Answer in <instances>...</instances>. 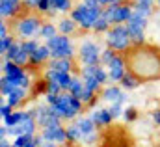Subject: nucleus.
Returning <instances> with one entry per match:
<instances>
[{"label": "nucleus", "instance_id": "nucleus-27", "mask_svg": "<svg viewBox=\"0 0 160 147\" xmlns=\"http://www.w3.org/2000/svg\"><path fill=\"white\" fill-rule=\"evenodd\" d=\"M58 36V26H54L52 23H45L43 26H41L39 30V37L41 39H45V43L48 41V39H52V37Z\"/></svg>", "mask_w": 160, "mask_h": 147}, {"label": "nucleus", "instance_id": "nucleus-47", "mask_svg": "<svg viewBox=\"0 0 160 147\" xmlns=\"http://www.w3.org/2000/svg\"><path fill=\"white\" fill-rule=\"evenodd\" d=\"M43 147H58V144H52V142H45Z\"/></svg>", "mask_w": 160, "mask_h": 147}, {"label": "nucleus", "instance_id": "nucleus-4", "mask_svg": "<svg viewBox=\"0 0 160 147\" xmlns=\"http://www.w3.org/2000/svg\"><path fill=\"white\" fill-rule=\"evenodd\" d=\"M106 45L110 48H114L116 52L125 54L132 47V39H130V34L127 30V24H114L106 32Z\"/></svg>", "mask_w": 160, "mask_h": 147}, {"label": "nucleus", "instance_id": "nucleus-13", "mask_svg": "<svg viewBox=\"0 0 160 147\" xmlns=\"http://www.w3.org/2000/svg\"><path fill=\"white\" fill-rule=\"evenodd\" d=\"M22 9H26L22 0H0V15H2L4 21L11 19V17L21 19L22 17Z\"/></svg>", "mask_w": 160, "mask_h": 147}, {"label": "nucleus", "instance_id": "nucleus-31", "mask_svg": "<svg viewBox=\"0 0 160 147\" xmlns=\"http://www.w3.org/2000/svg\"><path fill=\"white\" fill-rule=\"evenodd\" d=\"M118 54H119V52H116L114 48L106 47V48H104V50L101 52V65H104V67H106V65H110V63L114 62V58H116Z\"/></svg>", "mask_w": 160, "mask_h": 147}, {"label": "nucleus", "instance_id": "nucleus-19", "mask_svg": "<svg viewBox=\"0 0 160 147\" xmlns=\"http://www.w3.org/2000/svg\"><path fill=\"white\" fill-rule=\"evenodd\" d=\"M48 60H50V48L47 47V43H41L38 50L30 54V65H43Z\"/></svg>", "mask_w": 160, "mask_h": 147}, {"label": "nucleus", "instance_id": "nucleus-7", "mask_svg": "<svg viewBox=\"0 0 160 147\" xmlns=\"http://www.w3.org/2000/svg\"><path fill=\"white\" fill-rule=\"evenodd\" d=\"M41 21L39 17L36 15H24L21 19H17L15 23V34L22 39H32L34 36H39V30H41Z\"/></svg>", "mask_w": 160, "mask_h": 147}, {"label": "nucleus", "instance_id": "nucleus-10", "mask_svg": "<svg viewBox=\"0 0 160 147\" xmlns=\"http://www.w3.org/2000/svg\"><path fill=\"white\" fill-rule=\"evenodd\" d=\"M147 26V17L132 11V17L127 21V30L130 34V39H132V45H143V30Z\"/></svg>", "mask_w": 160, "mask_h": 147}, {"label": "nucleus", "instance_id": "nucleus-20", "mask_svg": "<svg viewBox=\"0 0 160 147\" xmlns=\"http://www.w3.org/2000/svg\"><path fill=\"white\" fill-rule=\"evenodd\" d=\"M73 58H56L48 62V69L60 71V73H73Z\"/></svg>", "mask_w": 160, "mask_h": 147}, {"label": "nucleus", "instance_id": "nucleus-29", "mask_svg": "<svg viewBox=\"0 0 160 147\" xmlns=\"http://www.w3.org/2000/svg\"><path fill=\"white\" fill-rule=\"evenodd\" d=\"M80 140H82V132L77 127V123L69 125L67 127V144H78Z\"/></svg>", "mask_w": 160, "mask_h": 147}, {"label": "nucleus", "instance_id": "nucleus-42", "mask_svg": "<svg viewBox=\"0 0 160 147\" xmlns=\"http://www.w3.org/2000/svg\"><path fill=\"white\" fill-rule=\"evenodd\" d=\"M121 2H125V0H99V4L102 8H108V6H114V4H121Z\"/></svg>", "mask_w": 160, "mask_h": 147}, {"label": "nucleus", "instance_id": "nucleus-1", "mask_svg": "<svg viewBox=\"0 0 160 147\" xmlns=\"http://www.w3.org/2000/svg\"><path fill=\"white\" fill-rule=\"evenodd\" d=\"M128 73L143 80L160 78V48L151 45H132L125 52Z\"/></svg>", "mask_w": 160, "mask_h": 147}, {"label": "nucleus", "instance_id": "nucleus-8", "mask_svg": "<svg viewBox=\"0 0 160 147\" xmlns=\"http://www.w3.org/2000/svg\"><path fill=\"white\" fill-rule=\"evenodd\" d=\"M132 2H121V4H114L104 8L102 15L112 23V24H127V21L132 17Z\"/></svg>", "mask_w": 160, "mask_h": 147}, {"label": "nucleus", "instance_id": "nucleus-50", "mask_svg": "<svg viewBox=\"0 0 160 147\" xmlns=\"http://www.w3.org/2000/svg\"><path fill=\"white\" fill-rule=\"evenodd\" d=\"M11 147H15V145H11Z\"/></svg>", "mask_w": 160, "mask_h": 147}, {"label": "nucleus", "instance_id": "nucleus-3", "mask_svg": "<svg viewBox=\"0 0 160 147\" xmlns=\"http://www.w3.org/2000/svg\"><path fill=\"white\" fill-rule=\"evenodd\" d=\"M102 11H104V8H89L84 2H80L73 8L71 17L77 21V24L82 30H93V26H95L97 19L102 15Z\"/></svg>", "mask_w": 160, "mask_h": 147}, {"label": "nucleus", "instance_id": "nucleus-25", "mask_svg": "<svg viewBox=\"0 0 160 147\" xmlns=\"http://www.w3.org/2000/svg\"><path fill=\"white\" fill-rule=\"evenodd\" d=\"M15 147H39L38 142H36V134H22V136H17L15 142H13Z\"/></svg>", "mask_w": 160, "mask_h": 147}, {"label": "nucleus", "instance_id": "nucleus-51", "mask_svg": "<svg viewBox=\"0 0 160 147\" xmlns=\"http://www.w3.org/2000/svg\"><path fill=\"white\" fill-rule=\"evenodd\" d=\"M132 2H134V0H132Z\"/></svg>", "mask_w": 160, "mask_h": 147}, {"label": "nucleus", "instance_id": "nucleus-40", "mask_svg": "<svg viewBox=\"0 0 160 147\" xmlns=\"http://www.w3.org/2000/svg\"><path fill=\"white\" fill-rule=\"evenodd\" d=\"M22 4H24V8L28 9V11H38V4H39V0H22Z\"/></svg>", "mask_w": 160, "mask_h": 147}, {"label": "nucleus", "instance_id": "nucleus-28", "mask_svg": "<svg viewBox=\"0 0 160 147\" xmlns=\"http://www.w3.org/2000/svg\"><path fill=\"white\" fill-rule=\"evenodd\" d=\"M112 26H114V24H112L104 15H101V17L97 19V23H95V26H93V32H95V34H106Z\"/></svg>", "mask_w": 160, "mask_h": 147}, {"label": "nucleus", "instance_id": "nucleus-11", "mask_svg": "<svg viewBox=\"0 0 160 147\" xmlns=\"http://www.w3.org/2000/svg\"><path fill=\"white\" fill-rule=\"evenodd\" d=\"M101 47L93 41H84L80 45L78 56L82 65H101Z\"/></svg>", "mask_w": 160, "mask_h": 147}, {"label": "nucleus", "instance_id": "nucleus-21", "mask_svg": "<svg viewBox=\"0 0 160 147\" xmlns=\"http://www.w3.org/2000/svg\"><path fill=\"white\" fill-rule=\"evenodd\" d=\"M77 28H78V24H77V21H75L73 17H65V19H62V21L58 23V32L63 34V36H71V34H75Z\"/></svg>", "mask_w": 160, "mask_h": 147}, {"label": "nucleus", "instance_id": "nucleus-39", "mask_svg": "<svg viewBox=\"0 0 160 147\" xmlns=\"http://www.w3.org/2000/svg\"><path fill=\"white\" fill-rule=\"evenodd\" d=\"M110 112H112L114 119H118L119 115H123V112H125V108H123V103H112V104H110Z\"/></svg>", "mask_w": 160, "mask_h": 147}, {"label": "nucleus", "instance_id": "nucleus-44", "mask_svg": "<svg viewBox=\"0 0 160 147\" xmlns=\"http://www.w3.org/2000/svg\"><path fill=\"white\" fill-rule=\"evenodd\" d=\"M86 6H89V8H102L101 4H99V0H82Z\"/></svg>", "mask_w": 160, "mask_h": 147}, {"label": "nucleus", "instance_id": "nucleus-43", "mask_svg": "<svg viewBox=\"0 0 160 147\" xmlns=\"http://www.w3.org/2000/svg\"><path fill=\"white\" fill-rule=\"evenodd\" d=\"M9 36V32H8V26H6V21L2 19V23H0V37H6Z\"/></svg>", "mask_w": 160, "mask_h": 147}, {"label": "nucleus", "instance_id": "nucleus-34", "mask_svg": "<svg viewBox=\"0 0 160 147\" xmlns=\"http://www.w3.org/2000/svg\"><path fill=\"white\" fill-rule=\"evenodd\" d=\"M54 9H56V13H67V11H73V0H56Z\"/></svg>", "mask_w": 160, "mask_h": 147}, {"label": "nucleus", "instance_id": "nucleus-2", "mask_svg": "<svg viewBox=\"0 0 160 147\" xmlns=\"http://www.w3.org/2000/svg\"><path fill=\"white\" fill-rule=\"evenodd\" d=\"M45 97H47V104H50L62 119H75L84 108V103L69 91H63L60 95H45Z\"/></svg>", "mask_w": 160, "mask_h": 147}, {"label": "nucleus", "instance_id": "nucleus-14", "mask_svg": "<svg viewBox=\"0 0 160 147\" xmlns=\"http://www.w3.org/2000/svg\"><path fill=\"white\" fill-rule=\"evenodd\" d=\"M106 69H108V74H110V82L114 84V82H118L119 84L121 78L127 74V60H125V54H118L116 58H114V62L110 63V65H106Z\"/></svg>", "mask_w": 160, "mask_h": 147}, {"label": "nucleus", "instance_id": "nucleus-41", "mask_svg": "<svg viewBox=\"0 0 160 147\" xmlns=\"http://www.w3.org/2000/svg\"><path fill=\"white\" fill-rule=\"evenodd\" d=\"M11 112H13V106H9L8 103H2V104H0V115H2V117L9 115Z\"/></svg>", "mask_w": 160, "mask_h": 147}, {"label": "nucleus", "instance_id": "nucleus-18", "mask_svg": "<svg viewBox=\"0 0 160 147\" xmlns=\"http://www.w3.org/2000/svg\"><path fill=\"white\" fill-rule=\"evenodd\" d=\"M101 97L104 99V101H108V103H125V91H123V88L121 86H106L104 89H102V93H101Z\"/></svg>", "mask_w": 160, "mask_h": 147}, {"label": "nucleus", "instance_id": "nucleus-16", "mask_svg": "<svg viewBox=\"0 0 160 147\" xmlns=\"http://www.w3.org/2000/svg\"><path fill=\"white\" fill-rule=\"evenodd\" d=\"M73 74L71 73H60V71H54V69H48L45 73V80L47 82H52V84H58L62 89H69L71 88V82H73Z\"/></svg>", "mask_w": 160, "mask_h": 147}, {"label": "nucleus", "instance_id": "nucleus-17", "mask_svg": "<svg viewBox=\"0 0 160 147\" xmlns=\"http://www.w3.org/2000/svg\"><path fill=\"white\" fill-rule=\"evenodd\" d=\"M91 119H93V123L97 125V129H106V127L112 125L114 115H112L110 108H99V110H95L91 114Z\"/></svg>", "mask_w": 160, "mask_h": 147}, {"label": "nucleus", "instance_id": "nucleus-49", "mask_svg": "<svg viewBox=\"0 0 160 147\" xmlns=\"http://www.w3.org/2000/svg\"><path fill=\"white\" fill-rule=\"evenodd\" d=\"M157 4H158V6H160V0H157Z\"/></svg>", "mask_w": 160, "mask_h": 147}, {"label": "nucleus", "instance_id": "nucleus-24", "mask_svg": "<svg viewBox=\"0 0 160 147\" xmlns=\"http://www.w3.org/2000/svg\"><path fill=\"white\" fill-rule=\"evenodd\" d=\"M26 91H28L26 88H17L11 95H8V97H6V99H8V104H9V106H13V108H15V106H19V104H22V101L26 99Z\"/></svg>", "mask_w": 160, "mask_h": 147}, {"label": "nucleus", "instance_id": "nucleus-15", "mask_svg": "<svg viewBox=\"0 0 160 147\" xmlns=\"http://www.w3.org/2000/svg\"><path fill=\"white\" fill-rule=\"evenodd\" d=\"M41 136L45 138V142H52V144H67V129L58 125V127H48V129H41Z\"/></svg>", "mask_w": 160, "mask_h": 147}, {"label": "nucleus", "instance_id": "nucleus-38", "mask_svg": "<svg viewBox=\"0 0 160 147\" xmlns=\"http://www.w3.org/2000/svg\"><path fill=\"white\" fill-rule=\"evenodd\" d=\"M13 43H15V39H13V37H11V36L0 37V54L4 56V54L8 52V48H9V47H11Z\"/></svg>", "mask_w": 160, "mask_h": 147}, {"label": "nucleus", "instance_id": "nucleus-22", "mask_svg": "<svg viewBox=\"0 0 160 147\" xmlns=\"http://www.w3.org/2000/svg\"><path fill=\"white\" fill-rule=\"evenodd\" d=\"M75 123H77V127H78L80 132H82V138H84V136H88V134L97 132V125L93 123V119H91V117H78Z\"/></svg>", "mask_w": 160, "mask_h": 147}, {"label": "nucleus", "instance_id": "nucleus-37", "mask_svg": "<svg viewBox=\"0 0 160 147\" xmlns=\"http://www.w3.org/2000/svg\"><path fill=\"white\" fill-rule=\"evenodd\" d=\"M121 117H123L127 123H132V121H136V119H138V112H136V108H132V106H127Z\"/></svg>", "mask_w": 160, "mask_h": 147}, {"label": "nucleus", "instance_id": "nucleus-5", "mask_svg": "<svg viewBox=\"0 0 160 147\" xmlns=\"http://www.w3.org/2000/svg\"><path fill=\"white\" fill-rule=\"evenodd\" d=\"M130 134L125 132L121 127H106L101 132V145L99 147H132L128 142Z\"/></svg>", "mask_w": 160, "mask_h": 147}, {"label": "nucleus", "instance_id": "nucleus-48", "mask_svg": "<svg viewBox=\"0 0 160 147\" xmlns=\"http://www.w3.org/2000/svg\"><path fill=\"white\" fill-rule=\"evenodd\" d=\"M65 147H73V145H71V144H65Z\"/></svg>", "mask_w": 160, "mask_h": 147}, {"label": "nucleus", "instance_id": "nucleus-36", "mask_svg": "<svg viewBox=\"0 0 160 147\" xmlns=\"http://www.w3.org/2000/svg\"><path fill=\"white\" fill-rule=\"evenodd\" d=\"M19 50H21V43H17V41H15V43H13L9 48H8V52L4 54V60H8V62H13V60H15V56L19 54Z\"/></svg>", "mask_w": 160, "mask_h": 147}, {"label": "nucleus", "instance_id": "nucleus-46", "mask_svg": "<svg viewBox=\"0 0 160 147\" xmlns=\"http://www.w3.org/2000/svg\"><path fill=\"white\" fill-rule=\"evenodd\" d=\"M97 103H99V95H97L91 103H88V104H86V108H95V104H97Z\"/></svg>", "mask_w": 160, "mask_h": 147}, {"label": "nucleus", "instance_id": "nucleus-9", "mask_svg": "<svg viewBox=\"0 0 160 147\" xmlns=\"http://www.w3.org/2000/svg\"><path fill=\"white\" fill-rule=\"evenodd\" d=\"M2 71H4V76H6L9 82L17 84V86H21V88H26V89L30 88V78H28V74L24 71V67L17 65L15 62L2 60Z\"/></svg>", "mask_w": 160, "mask_h": 147}, {"label": "nucleus", "instance_id": "nucleus-32", "mask_svg": "<svg viewBox=\"0 0 160 147\" xmlns=\"http://www.w3.org/2000/svg\"><path fill=\"white\" fill-rule=\"evenodd\" d=\"M39 45H41V43L38 41V39H34V37H32V39H22V41H21L22 50H24V52H28V54H34V52L38 50V47H39Z\"/></svg>", "mask_w": 160, "mask_h": 147}, {"label": "nucleus", "instance_id": "nucleus-26", "mask_svg": "<svg viewBox=\"0 0 160 147\" xmlns=\"http://www.w3.org/2000/svg\"><path fill=\"white\" fill-rule=\"evenodd\" d=\"M140 82H142V80H140L138 76H134L132 73H128V71H127V74L121 78L119 86L123 88V89H134V88H138V86H140Z\"/></svg>", "mask_w": 160, "mask_h": 147}, {"label": "nucleus", "instance_id": "nucleus-35", "mask_svg": "<svg viewBox=\"0 0 160 147\" xmlns=\"http://www.w3.org/2000/svg\"><path fill=\"white\" fill-rule=\"evenodd\" d=\"M54 4H56V0H39L38 11H39V13H56Z\"/></svg>", "mask_w": 160, "mask_h": 147}, {"label": "nucleus", "instance_id": "nucleus-30", "mask_svg": "<svg viewBox=\"0 0 160 147\" xmlns=\"http://www.w3.org/2000/svg\"><path fill=\"white\" fill-rule=\"evenodd\" d=\"M17 88H21V86H17V84H13V82H9L6 76H2L0 78V91H2V95L4 97H8V95H11Z\"/></svg>", "mask_w": 160, "mask_h": 147}, {"label": "nucleus", "instance_id": "nucleus-45", "mask_svg": "<svg viewBox=\"0 0 160 147\" xmlns=\"http://www.w3.org/2000/svg\"><path fill=\"white\" fill-rule=\"evenodd\" d=\"M151 117H153V123H155V125H160V110H155Z\"/></svg>", "mask_w": 160, "mask_h": 147}, {"label": "nucleus", "instance_id": "nucleus-12", "mask_svg": "<svg viewBox=\"0 0 160 147\" xmlns=\"http://www.w3.org/2000/svg\"><path fill=\"white\" fill-rule=\"evenodd\" d=\"M36 110V121H38V127L41 129H48V127H58L60 125V115L54 112V108L50 104H41Z\"/></svg>", "mask_w": 160, "mask_h": 147}, {"label": "nucleus", "instance_id": "nucleus-23", "mask_svg": "<svg viewBox=\"0 0 160 147\" xmlns=\"http://www.w3.org/2000/svg\"><path fill=\"white\" fill-rule=\"evenodd\" d=\"M153 4H155V0H134L132 8H134L136 13H140L143 17H149L153 13Z\"/></svg>", "mask_w": 160, "mask_h": 147}, {"label": "nucleus", "instance_id": "nucleus-33", "mask_svg": "<svg viewBox=\"0 0 160 147\" xmlns=\"http://www.w3.org/2000/svg\"><path fill=\"white\" fill-rule=\"evenodd\" d=\"M82 80H84V86H86L88 89H91L93 93H99V91H101V86H102V84H101L95 76H86V78H82Z\"/></svg>", "mask_w": 160, "mask_h": 147}, {"label": "nucleus", "instance_id": "nucleus-6", "mask_svg": "<svg viewBox=\"0 0 160 147\" xmlns=\"http://www.w3.org/2000/svg\"><path fill=\"white\" fill-rule=\"evenodd\" d=\"M47 47L50 48V60H56V58H73L75 56V47H73L69 36L58 34L56 37H52V39L47 41Z\"/></svg>", "mask_w": 160, "mask_h": 147}]
</instances>
